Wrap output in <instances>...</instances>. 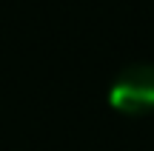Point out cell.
Returning a JSON list of instances; mask_svg holds the SVG:
<instances>
[{"instance_id":"obj_1","label":"cell","mask_w":154,"mask_h":151,"mask_svg":"<svg viewBox=\"0 0 154 151\" xmlns=\"http://www.w3.org/2000/svg\"><path fill=\"white\" fill-rule=\"evenodd\" d=\"M111 108L131 117H143L154 111V66L151 63H131L114 77L109 89Z\"/></svg>"}]
</instances>
